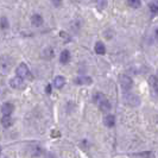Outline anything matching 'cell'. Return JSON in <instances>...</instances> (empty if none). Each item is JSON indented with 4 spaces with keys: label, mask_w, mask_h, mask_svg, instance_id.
Here are the masks:
<instances>
[{
    "label": "cell",
    "mask_w": 158,
    "mask_h": 158,
    "mask_svg": "<svg viewBox=\"0 0 158 158\" xmlns=\"http://www.w3.org/2000/svg\"><path fill=\"white\" fill-rule=\"evenodd\" d=\"M75 82L77 85H90L93 81H92V79L89 76H80V77L75 80Z\"/></svg>",
    "instance_id": "11"
},
{
    "label": "cell",
    "mask_w": 158,
    "mask_h": 158,
    "mask_svg": "<svg viewBox=\"0 0 158 158\" xmlns=\"http://www.w3.org/2000/svg\"><path fill=\"white\" fill-rule=\"evenodd\" d=\"M60 61H61V63L63 64H67L69 61H70V52L68 51V50H63L62 52H61V56H60Z\"/></svg>",
    "instance_id": "7"
},
{
    "label": "cell",
    "mask_w": 158,
    "mask_h": 158,
    "mask_svg": "<svg viewBox=\"0 0 158 158\" xmlns=\"http://www.w3.org/2000/svg\"><path fill=\"white\" fill-rule=\"evenodd\" d=\"M150 10L152 13H157V11H158L157 4H150Z\"/></svg>",
    "instance_id": "18"
},
{
    "label": "cell",
    "mask_w": 158,
    "mask_h": 158,
    "mask_svg": "<svg viewBox=\"0 0 158 158\" xmlns=\"http://www.w3.org/2000/svg\"><path fill=\"white\" fill-rule=\"evenodd\" d=\"M47 93L48 94H50V93H51V86H50V85H48L47 86Z\"/></svg>",
    "instance_id": "20"
},
{
    "label": "cell",
    "mask_w": 158,
    "mask_h": 158,
    "mask_svg": "<svg viewBox=\"0 0 158 158\" xmlns=\"http://www.w3.org/2000/svg\"><path fill=\"white\" fill-rule=\"evenodd\" d=\"M17 76H19V77H22V79H25L26 76H29V74H30V70H29V68H27V65L25 63H22L18 68H17Z\"/></svg>",
    "instance_id": "4"
},
{
    "label": "cell",
    "mask_w": 158,
    "mask_h": 158,
    "mask_svg": "<svg viewBox=\"0 0 158 158\" xmlns=\"http://www.w3.org/2000/svg\"><path fill=\"white\" fill-rule=\"evenodd\" d=\"M119 80H120V87L123 88L125 92L131 90V88L133 86V81H132V79H131L130 76H127V75H121Z\"/></svg>",
    "instance_id": "2"
},
{
    "label": "cell",
    "mask_w": 158,
    "mask_h": 158,
    "mask_svg": "<svg viewBox=\"0 0 158 158\" xmlns=\"http://www.w3.org/2000/svg\"><path fill=\"white\" fill-rule=\"evenodd\" d=\"M127 2H128V5H130L131 7H133V8L140 7V5H142V1H140V0H127Z\"/></svg>",
    "instance_id": "15"
},
{
    "label": "cell",
    "mask_w": 158,
    "mask_h": 158,
    "mask_svg": "<svg viewBox=\"0 0 158 158\" xmlns=\"http://www.w3.org/2000/svg\"><path fill=\"white\" fill-rule=\"evenodd\" d=\"M51 2L55 5L56 7H60L61 5H62V2H63V0H51Z\"/></svg>",
    "instance_id": "19"
},
{
    "label": "cell",
    "mask_w": 158,
    "mask_h": 158,
    "mask_svg": "<svg viewBox=\"0 0 158 158\" xmlns=\"http://www.w3.org/2000/svg\"><path fill=\"white\" fill-rule=\"evenodd\" d=\"M10 85H11V87L15 88V89L22 88L23 87V79L19 77V76H16V77H13V79L10 81Z\"/></svg>",
    "instance_id": "6"
},
{
    "label": "cell",
    "mask_w": 158,
    "mask_h": 158,
    "mask_svg": "<svg viewBox=\"0 0 158 158\" xmlns=\"http://www.w3.org/2000/svg\"><path fill=\"white\" fill-rule=\"evenodd\" d=\"M95 52L98 54V55H105L106 54V48L103 45L101 42H98L96 44H95Z\"/></svg>",
    "instance_id": "13"
},
{
    "label": "cell",
    "mask_w": 158,
    "mask_h": 158,
    "mask_svg": "<svg viewBox=\"0 0 158 158\" xmlns=\"http://www.w3.org/2000/svg\"><path fill=\"white\" fill-rule=\"evenodd\" d=\"M13 124V120L11 118V115H4L2 119H1V125L5 127V128H8L10 126H12Z\"/></svg>",
    "instance_id": "10"
},
{
    "label": "cell",
    "mask_w": 158,
    "mask_h": 158,
    "mask_svg": "<svg viewBox=\"0 0 158 158\" xmlns=\"http://www.w3.org/2000/svg\"><path fill=\"white\" fill-rule=\"evenodd\" d=\"M0 26H1V29H7L8 27V20L6 17H1L0 18Z\"/></svg>",
    "instance_id": "16"
},
{
    "label": "cell",
    "mask_w": 158,
    "mask_h": 158,
    "mask_svg": "<svg viewBox=\"0 0 158 158\" xmlns=\"http://www.w3.org/2000/svg\"><path fill=\"white\" fill-rule=\"evenodd\" d=\"M55 135H57V137H58V135H60V133H57V132H52V133H51V137H55Z\"/></svg>",
    "instance_id": "21"
},
{
    "label": "cell",
    "mask_w": 158,
    "mask_h": 158,
    "mask_svg": "<svg viewBox=\"0 0 158 158\" xmlns=\"http://www.w3.org/2000/svg\"><path fill=\"white\" fill-rule=\"evenodd\" d=\"M149 83H150V86L152 88H153V90H155V93H157V83H158V81H157V76H155V75H151L150 76V79H149Z\"/></svg>",
    "instance_id": "14"
},
{
    "label": "cell",
    "mask_w": 158,
    "mask_h": 158,
    "mask_svg": "<svg viewBox=\"0 0 158 158\" xmlns=\"http://www.w3.org/2000/svg\"><path fill=\"white\" fill-rule=\"evenodd\" d=\"M124 100H125V102H126L127 105H130V106H138L139 102H140L139 98L133 94H131V93H126L125 96H124Z\"/></svg>",
    "instance_id": "3"
},
{
    "label": "cell",
    "mask_w": 158,
    "mask_h": 158,
    "mask_svg": "<svg viewBox=\"0 0 158 158\" xmlns=\"http://www.w3.org/2000/svg\"><path fill=\"white\" fill-rule=\"evenodd\" d=\"M151 155H152V153L148 151V152H140V153H135V157H150Z\"/></svg>",
    "instance_id": "17"
},
{
    "label": "cell",
    "mask_w": 158,
    "mask_h": 158,
    "mask_svg": "<svg viewBox=\"0 0 158 158\" xmlns=\"http://www.w3.org/2000/svg\"><path fill=\"white\" fill-rule=\"evenodd\" d=\"M31 24L33 26H40L43 24V17L40 15H33L31 17Z\"/></svg>",
    "instance_id": "9"
},
{
    "label": "cell",
    "mask_w": 158,
    "mask_h": 158,
    "mask_svg": "<svg viewBox=\"0 0 158 158\" xmlns=\"http://www.w3.org/2000/svg\"><path fill=\"white\" fill-rule=\"evenodd\" d=\"M103 123H105V125L107 127H113L114 124H115V118H114V115H112V114L106 115L105 119H103Z\"/></svg>",
    "instance_id": "8"
},
{
    "label": "cell",
    "mask_w": 158,
    "mask_h": 158,
    "mask_svg": "<svg viewBox=\"0 0 158 158\" xmlns=\"http://www.w3.org/2000/svg\"><path fill=\"white\" fill-rule=\"evenodd\" d=\"M64 83H65V80L62 76H56L55 80H54V86L57 89H61L64 86Z\"/></svg>",
    "instance_id": "12"
},
{
    "label": "cell",
    "mask_w": 158,
    "mask_h": 158,
    "mask_svg": "<svg viewBox=\"0 0 158 158\" xmlns=\"http://www.w3.org/2000/svg\"><path fill=\"white\" fill-rule=\"evenodd\" d=\"M94 101L99 105L100 110L102 112H108L111 110V103H110V101H108V100L106 99V96L102 95L101 93H98V94L95 95Z\"/></svg>",
    "instance_id": "1"
},
{
    "label": "cell",
    "mask_w": 158,
    "mask_h": 158,
    "mask_svg": "<svg viewBox=\"0 0 158 158\" xmlns=\"http://www.w3.org/2000/svg\"><path fill=\"white\" fill-rule=\"evenodd\" d=\"M13 111H15V106L11 102H6L1 106V112L4 115H11Z\"/></svg>",
    "instance_id": "5"
}]
</instances>
